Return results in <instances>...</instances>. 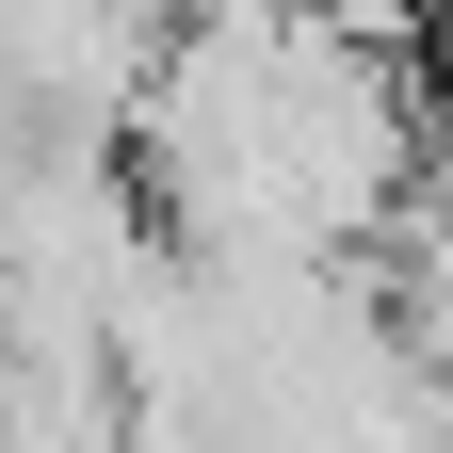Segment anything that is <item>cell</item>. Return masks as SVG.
Returning <instances> with one entry per match:
<instances>
[{"label": "cell", "mask_w": 453, "mask_h": 453, "mask_svg": "<svg viewBox=\"0 0 453 453\" xmlns=\"http://www.w3.org/2000/svg\"><path fill=\"white\" fill-rule=\"evenodd\" d=\"M437 372H453V357H437Z\"/></svg>", "instance_id": "6da1fadb"}]
</instances>
